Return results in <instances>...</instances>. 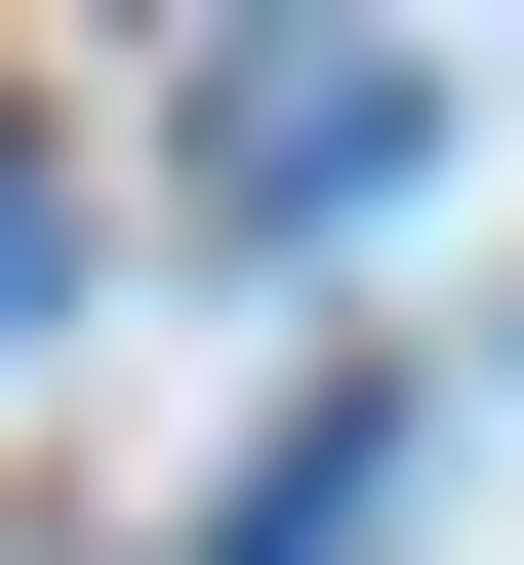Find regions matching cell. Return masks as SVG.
<instances>
[{
    "mask_svg": "<svg viewBox=\"0 0 524 565\" xmlns=\"http://www.w3.org/2000/svg\"><path fill=\"white\" fill-rule=\"evenodd\" d=\"M0 323H41V202H0Z\"/></svg>",
    "mask_w": 524,
    "mask_h": 565,
    "instance_id": "7a4b0ae2",
    "label": "cell"
},
{
    "mask_svg": "<svg viewBox=\"0 0 524 565\" xmlns=\"http://www.w3.org/2000/svg\"><path fill=\"white\" fill-rule=\"evenodd\" d=\"M202 121H243V202H363V162H404L443 82H404V41H243V82H202Z\"/></svg>",
    "mask_w": 524,
    "mask_h": 565,
    "instance_id": "6da1fadb",
    "label": "cell"
}]
</instances>
